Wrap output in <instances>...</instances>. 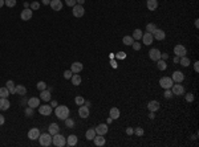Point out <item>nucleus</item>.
<instances>
[{
  "mask_svg": "<svg viewBox=\"0 0 199 147\" xmlns=\"http://www.w3.org/2000/svg\"><path fill=\"white\" fill-rule=\"evenodd\" d=\"M4 5V0H0V8Z\"/></svg>",
  "mask_w": 199,
  "mask_h": 147,
  "instance_id": "obj_62",
  "label": "nucleus"
},
{
  "mask_svg": "<svg viewBox=\"0 0 199 147\" xmlns=\"http://www.w3.org/2000/svg\"><path fill=\"white\" fill-rule=\"evenodd\" d=\"M83 64L80 61H76V62H73L72 65H70V70H72V73L74 74V73H80L81 70H83Z\"/></svg>",
  "mask_w": 199,
  "mask_h": 147,
  "instance_id": "obj_21",
  "label": "nucleus"
},
{
  "mask_svg": "<svg viewBox=\"0 0 199 147\" xmlns=\"http://www.w3.org/2000/svg\"><path fill=\"white\" fill-rule=\"evenodd\" d=\"M151 34H153V37H154L155 40H158V41H162V40H165L166 38V33H165L163 29H158L157 28Z\"/></svg>",
  "mask_w": 199,
  "mask_h": 147,
  "instance_id": "obj_12",
  "label": "nucleus"
},
{
  "mask_svg": "<svg viewBox=\"0 0 199 147\" xmlns=\"http://www.w3.org/2000/svg\"><path fill=\"white\" fill-rule=\"evenodd\" d=\"M72 13H73V16H74V17H83L84 15H85V9H84L83 5L77 4V5H74V7H73Z\"/></svg>",
  "mask_w": 199,
  "mask_h": 147,
  "instance_id": "obj_9",
  "label": "nucleus"
},
{
  "mask_svg": "<svg viewBox=\"0 0 199 147\" xmlns=\"http://www.w3.org/2000/svg\"><path fill=\"white\" fill-rule=\"evenodd\" d=\"M76 3H77L76 0H65V4L68 5V7H74Z\"/></svg>",
  "mask_w": 199,
  "mask_h": 147,
  "instance_id": "obj_49",
  "label": "nucleus"
},
{
  "mask_svg": "<svg viewBox=\"0 0 199 147\" xmlns=\"http://www.w3.org/2000/svg\"><path fill=\"white\" fill-rule=\"evenodd\" d=\"M134 134L138 135V137H142V135L145 134V130L142 129V127H135V129H134Z\"/></svg>",
  "mask_w": 199,
  "mask_h": 147,
  "instance_id": "obj_40",
  "label": "nucleus"
},
{
  "mask_svg": "<svg viewBox=\"0 0 199 147\" xmlns=\"http://www.w3.org/2000/svg\"><path fill=\"white\" fill-rule=\"evenodd\" d=\"M36 86H37V89L40 90V92H41V90H45V89H47V84H45L44 81H39Z\"/></svg>",
  "mask_w": 199,
  "mask_h": 147,
  "instance_id": "obj_42",
  "label": "nucleus"
},
{
  "mask_svg": "<svg viewBox=\"0 0 199 147\" xmlns=\"http://www.w3.org/2000/svg\"><path fill=\"white\" fill-rule=\"evenodd\" d=\"M84 105H85L86 107H89L90 106V102H89V101H85V102H84Z\"/></svg>",
  "mask_w": 199,
  "mask_h": 147,
  "instance_id": "obj_59",
  "label": "nucleus"
},
{
  "mask_svg": "<svg viewBox=\"0 0 199 147\" xmlns=\"http://www.w3.org/2000/svg\"><path fill=\"white\" fill-rule=\"evenodd\" d=\"M93 140H94V144L98 146V147L105 146V143H106V140H105L104 135H98V134H96V137L93 138Z\"/></svg>",
  "mask_w": 199,
  "mask_h": 147,
  "instance_id": "obj_20",
  "label": "nucleus"
},
{
  "mask_svg": "<svg viewBox=\"0 0 199 147\" xmlns=\"http://www.w3.org/2000/svg\"><path fill=\"white\" fill-rule=\"evenodd\" d=\"M109 115H110V118H112V119H118V118H120V115H121L120 109H118V107H112V109H110V111H109Z\"/></svg>",
  "mask_w": 199,
  "mask_h": 147,
  "instance_id": "obj_23",
  "label": "nucleus"
},
{
  "mask_svg": "<svg viewBox=\"0 0 199 147\" xmlns=\"http://www.w3.org/2000/svg\"><path fill=\"white\" fill-rule=\"evenodd\" d=\"M57 105H58V103H57V101H55V99H53V101H52V102H51V106H53V107H56V106H57Z\"/></svg>",
  "mask_w": 199,
  "mask_h": 147,
  "instance_id": "obj_55",
  "label": "nucleus"
},
{
  "mask_svg": "<svg viewBox=\"0 0 199 147\" xmlns=\"http://www.w3.org/2000/svg\"><path fill=\"white\" fill-rule=\"evenodd\" d=\"M171 80L174 82L182 84L183 80H185V74H183V72H181V70H175V72L173 73V76H171Z\"/></svg>",
  "mask_w": 199,
  "mask_h": 147,
  "instance_id": "obj_10",
  "label": "nucleus"
},
{
  "mask_svg": "<svg viewBox=\"0 0 199 147\" xmlns=\"http://www.w3.org/2000/svg\"><path fill=\"white\" fill-rule=\"evenodd\" d=\"M159 107H161V105H159V102H158V101H149V103H148L149 111H153V113H155V111H158V110H159Z\"/></svg>",
  "mask_w": 199,
  "mask_h": 147,
  "instance_id": "obj_19",
  "label": "nucleus"
},
{
  "mask_svg": "<svg viewBox=\"0 0 199 147\" xmlns=\"http://www.w3.org/2000/svg\"><path fill=\"white\" fill-rule=\"evenodd\" d=\"M163 96H165V98H171V97H173V92L170 89H165Z\"/></svg>",
  "mask_w": 199,
  "mask_h": 147,
  "instance_id": "obj_47",
  "label": "nucleus"
},
{
  "mask_svg": "<svg viewBox=\"0 0 199 147\" xmlns=\"http://www.w3.org/2000/svg\"><path fill=\"white\" fill-rule=\"evenodd\" d=\"M122 42H124L125 45H131L134 42V38L131 37V36H125V37L122 38Z\"/></svg>",
  "mask_w": 199,
  "mask_h": 147,
  "instance_id": "obj_36",
  "label": "nucleus"
},
{
  "mask_svg": "<svg viewBox=\"0 0 199 147\" xmlns=\"http://www.w3.org/2000/svg\"><path fill=\"white\" fill-rule=\"evenodd\" d=\"M16 94L17 96L24 97L27 94V88L24 85H16Z\"/></svg>",
  "mask_w": 199,
  "mask_h": 147,
  "instance_id": "obj_28",
  "label": "nucleus"
},
{
  "mask_svg": "<svg viewBox=\"0 0 199 147\" xmlns=\"http://www.w3.org/2000/svg\"><path fill=\"white\" fill-rule=\"evenodd\" d=\"M29 7H31L32 11H37L39 8H40V3H39V1H32V3L29 4Z\"/></svg>",
  "mask_w": 199,
  "mask_h": 147,
  "instance_id": "obj_43",
  "label": "nucleus"
},
{
  "mask_svg": "<svg viewBox=\"0 0 199 147\" xmlns=\"http://www.w3.org/2000/svg\"><path fill=\"white\" fill-rule=\"evenodd\" d=\"M11 106L9 101H8V98H1L0 97V110H3V111H5V110H8Z\"/></svg>",
  "mask_w": 199,
  "mask_h": 147,
  "instance_id": "obj_24",
  "label": "nucleus"
},
{
  "mask_svg": "<svg viewBox=\"0 0 199 147\" xmlns=\"http://www.w3.org/2000/svg\"><path fill=\"white\" fill-rule=\"evenodd\" d=\"M142 34H143V33H142V31L137 28V29H134V31H133V36H131V37H133L135 41H139L142 38Z\"/></svg>",
  "mask_w": 199,
  "mask_h": 147,
  "instance_id": "obj_31",
  "label": "nucleus"
},
{
  "mask_svg": "<svg viewBox=\"0 0 199 147\" xmlns=\"http://www.w3.org/2000/svg\"><path fill=\"white\" fill-rule=\"evenodd\" d=\"M126 134H127V135H133V134H134V129H133V127H127V129H126Z\"/></svg>",
  "mask_w": 199,
  "mask_h": 147,
  "instance_id": "obj_50",
  "label": "nucleus"
},
{
  "mask_svg": "<svg viewBox=\"0 0 199 147\" xmlns=\"http://www.w3.org/2000/svg\"><path fill=\"white\" fill-rule=\"evenodd\" d=\"M39 137H40V130L36 129V127H33V129H31V130L28 131V138H29L31 140L39 139Z\"/></svg>",
  "mask_w": 199,
  "mask_h": 147,
  "instance_id": "obj_16",
  "label": "nucleus"
},
{
  "mask_svg": "<svg viewBox=\"0 0 199 147\" xmlns=\"http://www.w3.org/2000/svg\"><path fill=\"white\" fill-rule=\"evenodd\" d=\"M77 3L80 4V5H83V4H85V0H76Z\"/></svg>",
  "mask_w": 199,
  "mask_h": 147,
  "instance_id": "obj_58",
  "label": "nucleus"
},
{
  "mask_svg": "<svg viewBox=\"0 0 199 147\" xmlns=\"http://www.w3.org/2000/svg\"><path fill=\"white\" fill-rule=\"evenodd\" d=\"M5 88L9 90L11 94H16V85H15V82L12 81V80H9V81L5 82Z\"/></svg>",
  "mask_w": 199,
  "mask_h": 147,
  "instance_id": "obj_25",
  "label": "nucleus"
},
{
  "mask_svg": "<svg viewBox=\"0 0 199 147\" xmlns=\"http://www.w3.org/2000/svg\"><path fill=\"white\" fill-rule=\"evenodd\" d=\"M173 85H174V81L171 80V77H162L159 80V86L163 89H171Z\"/></svg>",
  "mask_w": 199,
  "mask_h": 147,
  "instance_id": "obj_4",
  "label": "nucleus"
},
{
  "mask_svg": "<svg viewBox=\"0 0 199 147\" xmlns=\"http://www.w3.org/2000/svg\"><path fill=\"white\" fill-rule=\"evenodd\" d=\"M74 102H76V105L81 106V105H84V102H85V98H84V97H81V96H77L74 98Z\"/></svg>",
  "mask_w": 199,
  "mask_h": 147,
  "instance_id": "obj_39",
  "label": "nucleus"
},
{
  "mask_svg": "<svg viewBox=\"0 0 199 147\" xmlns=\"http://www.w3.org/2000/svg\"><path fill=\"white\" fill-rule=\"evenodd\" d=\"M8 96H9V90L4 86V88H0V97L1 98H8Z\"/></svg>",
  "mask_w": 199,
  "mask_h": 147,
  "instance_id": "obj_35",
  "label": "nucleus"
},
{
  "mask_svg": "<svg viewBox=\"0 0 199 147\" xmlns=\"http://www.w3.org/2000/svg\"><path fill=\"white\" fill-rule=\"evenodd\" d=\"M48 133L51 135H55V134H58L60 133V126H58L57 123H51L48 127Z\"/></svg>",
  "mask_w": 199,
  "mask_h": 147,
  "instance_id": "obj_22",
  "label": "nucleus"
},
{
  "mask_svg": "<svg viewBox=\"0 0 199 147\" xmlns=\"http://www.w3.org/2000/svg\"><path fill=\"white\" fill-rule=\"evenodd\" d=\"M161 58H162V60H167V58H169V55H167V53H162V55H161Z\"/></svg>",
  "mask_w": 199,
  "mask_h": 147,
  "instance_id": "obj_53",
  "label": "nucleus"
},
{
  "mask_svg": "<svg viewBox=\"0 0 199 147\" xmlns=\"http://www.w3.org/2000/svg\"><path fill=\"white\" fill-rule=\"evenodd\" d=\"M77 137H76V135H69L68 138H66V144H68V146H76V144H77Z\"/></svg>",
  "mask_w": 199,
  "mask_h": 147,
  "instance_id": "obj_30",
  "label": "nucleus"
},
{
  "mask_svg": "<svg viewBox=\"0 0 199 147\" xmlns=\"http://www.w3.org/2000/svg\"><path fill=\"white\" fill-rule=\"evenodd\" d=\"M146 7H148L149 11H155L158 8V0H148Z\"/></svg>",
  "mask_w": 199,
  "mask_h": 147,
  "instance_id": "obj_26",
  "label": "nucleus"
},
{
  "mask_svg": "<svg viewBox=\"0 0 199 147\" xmlns=\"http://www.w3.org/2000/svg\"><path fill=\"white\" fill-rule=\"evenodd\" d=\"M186 101H187V102H192V101H194V94H192V93H187V94H186Z\"/></svg>",
  "mask_w": 199,
  "mask_h": 147,
  "instance_id": "obj_48",
  "label": "nucleus"
},
{
  "mask_svg": "<svg viewBox=\"0 0 199 147\" xmlns=\"http://www.w3.org/2000/svg\"><path fill=\"white\" fill-rule=\"evenodd\" d=\"M171 92H173V96H183L185 94V88H183V85L178 84V82H174V85L171 86Z\"/></svg>",
  "mask_w": 199,
  "mask_h": 147,
  "instance_id": "obj_5",
  "label": "nucleus"
},
{
  "mask_svg": "<svg viewBox=\"0 0 199 147\" xmlns=\"http://www.w3.org/2000/svg\"><path fill=\"white\" fill-rule=\"evenodd\" d=\"M52 137L53 135H51L49 133H44V134H40V137H39V142H40V144L44 147H48L52 144Z\"/></svg>",
  "mask_w": 199,
  "mask_h": 147,
  "instance_id": "obj_3",
  "label": "nucleus"
},
{
  "mask_svg": "<svg viewBox=\"0 0 199 147\" xmlns=\"http://www.w3.org/2000/svg\"><path fill=\"white\" fill-rule=\"evenodd\" d=\"M55 115L57 117L58 119H61V121H64V119H66L69 117V107L68 106H64V105H61V106H56V109H55Z\"/></svg>",
  "mask_w": 199,
  "mask_h": 147,
  "instance_id": "obj_1",
  "label": "nucleus"
},
{
  "mask_svg": "<svg viewBox=\"0 0 199 147\" xmlns=\"http://www.w3.org/2000/svg\"><path fill=\"white\" fill-rule=\"evenodd\" d=\"M90 111H89V107H86L85 105H81L79 109V115L81 117V118H84V119H86L88 117H89Z\"/></svg>",
  "mask_w": 199,
  "mask_h": 147,
  "instance_id": "obj_15",
  "label": "nucleus"
},
{
  "mask_svg": "<svg viewBox=\"0 0 199 147\" xmlns=\"http://www.w3.org/2000/svg\"><path fill=\"white\" fill-rule=\"evenodd\" d=\"M131 47H133L134 51H139L142 45H141V42H139V41H135V40H134V42L131 44Z\"/></svg>",
  "mask_w": 199,
  "mask_h": 147,
  "instance_id": "obj_45",
  "label": "nucleus"
},
{
  "mask_svg": "<svg viewBox=\"0 0 199 147\" xmlns=\"http://www.w3.org/2000/svg\"><path fill=\"white\" fill-rule=\"evenodd\" d=\"M142 42H143L145 45H151L153 44V40H154V37H153V34L149 33V32H146V33L142 34Z\"/></svg>",
  "mask_w": 199,
  "mask_h": 147,
  "instance_id": "obj_14",
  "label": "nucleus"
},
{
  "mask_svg": "<svg viewBox=\"0 0 199 147\" xmlns=\"http://www.w3.org/2000/svg\"><path fill=\"white\" fill-rule=\"evenodd\" d=\"M179 64L182 66H185V68H187V66L190 65V60L186 56H183V57H179Z\"/></svg>",
  "mask_w": 199,
  "mask_h": 147,
  "instance_id": "obj_34",
  "label": "nucleus"
},
{
  "mask_svg": "<svg viewBox=\"0 0 199 147\" xmlns=\"http://www.w3.org/2000/svg\"><path fill=\"white\" fill-rule=\"evenodd\" d=\"M158 64H157V68L159 69V70H166V69H167V64H166V61L165 60H158Z\"/></svg>",
  "mask_w": 199,
  "mask_h": 147,
  "instance_id": "obj_32",
  "label": "nucleus"
},
{
  "mask_svg": "<svg viewBox=\"0 0 199 147\" xmlns=\"http://www.w3.org/2000/svg\"><path fill=\"white\" fill-rule=\"evenodd\" d=\"M70 81H72V84H73L74 86H79L80 84H81V81H83V80H81V76L77 74V73H74V74L72 76V78H70Z\"/></svg>",
  "mask_w": 199,
  "mask_h": 147,
  "instance_id": "obj_29",
  "label": "nucleus"
},
{
  "mask_svg": "<svg viewBox=\"0 0 199 147\" xmlns=\"http://www.w3.org/2000/svg\"><path fill=\"white\" fill-rule=\"evenodd\" d=\"M24 114H25V117H32V115H33V109L29 107V106H27V107H25Z\"/></svg>",
  "mask_w": 199,
  "mask_h": 147,
  "instance_id": "obj_44",
  "label": "nucleus"
},
{
  "mask_svg": "<svg viewBox=\"0 0 199 147\" xmlns=\"http://www.w3.org/2000/svg\"><path fill=\"white\" fill-rule=\"evenodd\" d=\"M161 52H159V49L157 48H153L149 51V57H150L151 61H158V60H161Z\"/></svg>",
  "mask_w": 199,
  "mask_h": 147,
  "instance_id": "obj_7",
  "label": "nucleus"
},
{
  "mask_svg": "<svg viewBox=\"0 0 199 147\" xmlns=\"http://www.w3.org/2000/svg\"><path fill=\"white\" fill-rule=\"evenodd\" d=\"M40 99H43L44 102L51 101V92L49 90H41L40 92Z\"/></svg>",
  "mask_w": 199,
  "mask_h": 147,
  "instance_id": "obj_27",
  "label": "nucleus"
},
{
  "mask_svg": "<svg viewBox=\"0 0 199 147\" xmlns=\"http://www.w3.org/2000/svg\"><path fill=\"white\" fill-rule=\"evenodd\" d=\"M85 137L88 140H93V138L96 137V130H94V129H89V130L86 131Z\"/></svg>",
  "mask_w": 199,
  "mask_h": 147,
  "instance_id": "obj_33",
  "label": "nucleus"
},
{
  "mask_svg": "<svg viewBox=\"0 0 199 147\" xmlns=\"http://www.w3.org/2000/svg\"><path fill=\"white\" fill-rule=\"evenodd\" d=\"M149 117H150V119H154V118H155V114L153 113V111H150V114H149Z\"/></svg>",
  "mask_w": 199,
  "mask_h": 147,
  "instance_id": "obj_56",
  "label": "nucleus"
},
{
  "mask_svg": "<svg viewBox=\"0 0 199 147\" xmlns=\"http://www.w3.org/2000/svg\"><path fill=\"white\" fill-rule=\"evenodd\" d=\"M27 106L32 107V109L39 107V106H40V98H37V97H32V98H29V99H28Z\"/></svg>",
  "mask_w": 199,
  "mask_h": 147,
  "instance_id": "obj_18",
  "label": "nucleus"
},
{
  "mask_svg": "<svg viewBox=\"0 0 199 147\" xmlns=\"http://www.w3.org/2000/svg\"><path fill=\"white\" fill-rule=\"evenodd\" d=\"M27 103H28V99L27 98H23V99H21L20 105H27Z\"/></svg>",
  "mask_w": 199,
  "mask_h": 147,
  "instance_id": "obj_54",
  "label": "nucleus"
},
{
  "mask_svg": "<svg viewBox=\"0 0 199 147\" xmlns=\"http://www.w3.org/2000/svg\"><path fill=\"white\" fill-rule=\"evenodd\" d=\"M155 29H157V25L153 24V23H150V24L146 25V32H149V33H153Z\"/></svg>",
  "mask_w": 199,
  "mask_h": 147,
  "instance_id": "obj_38",
  "label": "nucleus"
},
{
  "mask_svg": "<svg viewBox=\"0 0 199 147\" xmlns=\"http://www.w3.org/2000/svg\"><path fill=\"white\" fill-rule=\"evenodd\" d=\"M64 121H65V126L68 127V129H73V127H74V125H76V123H74V121H73V119H70L69 117H68V118H66V119H64Z\"/></svg>",
  "mask_w": 199,
  "mask_h": 147,
  "instance_id": "obj_37",
  "label": "nucleus"
},
{
  "mask_svg": "<svg viewBox=\"0 0 199 147\" xmlns=\"http://www.w3.org/2000/svg\"><path fill=\"white\" fill-rule=\"evenodd\" d=\"M49 5H51V8L53 11H56V12L62 9V1H61V0H51Z\"/></svg>",
  "mask_w": 199,
  "mask_h": 147,
  "instance_id": "obj_17",
  "label": "nucleus"
},
{
  "mask_svg": "<svg viewBox=\"0 0 199 147\" xmlns=\"http://www.w3.org/2000/svg\"><path fill=\"white\" fill-rule=\"evenodd\" d=\"M49 3H51V0H43V4L44 5H49Z\"/></svg>",
  "mask_w": 199,
  "mask_h": 147,
  "instance_id": "obj_57",
  "label": "nucleus"
},
{
  "mask_svg": "<svg viewBox=\"0 0 199 147\" xmlns=\"http://www.w3.org/2000/svg\"><path fill=\"white\" fill-rule=\"evenodd\" d=\"M96 134H98V135H105V134L108 133V130H109V127H108L106 123H100L98 126H96Z\"/></svg>",
  "mask_w": 199,
  "mask_h": 147,
  "instance_id": "obj_13",
  "label": "nucleus"
},
{
  "mask_svg": "<svg viewBox=\"0 0 199 147\" xmlns=\"http://www.w3.org/2000/svg\"><path fill=\"white\" fill-rule=\"evenodd\" d=\"M32 16H33V11H32L31 8H25V9L21 11V13H20L21 20H24V21L31 20Z\"/></svg>",
  "mask_w": 199,
  "mask_h": 147,
  "instance_id": "obj_8",
  "label": "nucleus"
},
{
  "mask_svg": "<svg viewBox=\"0 0 199 147\" xmlns=\"http://www.w3.org/2000/svg\"><path fill=\"white\" fill-rule=\"evenodd\" d=\"M174 53L175 56H178V57H183V56H186V53H187V49H186L185 45H175L174 47Z\"/></svg>",
  "mask_w": 199,
  "mask_h": 147,
  "instance_id": "obj_6",
  "label": "nucleus"
},
{
  "mask_svg": "<svg viewBox=\"0 0 199 147\" xmlns=\"http://www.w3.org/2000/svg\"><path fill=\"white\" fill-rule=\"evenodd\" d=\"M195 28H199V20H198V19L195 20Z\"/></svg>",
  "mask_w": 199,
  "mask_h": 147,
  "instance_id": "obj_61",
  "label": "nucleus"
},
{
  "mask_svg": "<svg viewBox=\"0 0 199 147\" xmlns=\"http://www.w3.org/2000/svg\"><path fill=\"white\" fill-rule=\"evenodd\" d=\"M194 70H195L196 73L199 72V62H198V61H195V62H194Z\"/></svg>",
  "mask_w": 199,
  "mask_h": 147,
  "instance_id": "obj_51",
  "label": "nucleus"
},
{
  "mask_svg": "<svg viewBox=\"0 0 199 147\" xmlns=\"http://www.w3.org/2000/svg\"><path fill=\"white\" fill-rule=\"evenodd\" d=\"M72 76H73V73H72V70H70V69H69V70H65V72H64V78L70 80V78H72Z\"/></svg>",
  "mask_w": 199,
  "mask_h": 147,
  "instance_id": "obj_46",
  "label": "nucleus"
},
{
  "mask_svg": "<svg viewBox=\"0 0 199 147\" xmlns=\"http://www.w3.org/2000/svg\"><path fill=\"white\" fill-rule=\"evenodd\" d=\"M4 122H5V118H4V115H1V114H0V126H1V125H4Z\"/></svg>",
  "mask_w": 199,
  "mask_h": 147,
  "instance_id": "obj_52",
  "label": "nucleus"
},
{
  "mask_svg": "<svg viewBox=\"0 0 199 147\" xmlns=\"http://www.w3.org/2000/svg\"><path fill=\"white\" fill-rule=\"evenodd\" d=\"M37 109H39V113L41 114V115H51L52 114V106L51 105H40Z\"/></svg>",
  "mask_w": 199,
  "mask_h": 147,
  "instance_id": "obj_11",
  "label": "nucleus"
},
{
  "mask_svg": "<svg viewBox=\"0 0 199 147\" xmlns=\"http://www.w3.org/2000/svg\"><path fill=\"white\" fill-rule=\"evenodd\" d=\"M174 62H177V64L179 62V57H178V56H175V57H174Z\"/></svg>",
  "mask_w": 199,
  "mask_h": 147,
  "instance_id": "obj_60",
  "label": "nucleus"
},
{
  "mask_svg": "<svg viewBox=\"0 0 199 147\" xmlns=\"http://www.w3.org/2000/svg\"><path fill=\"white\" fill-rule=\"evenodd\" d=\"M4 5H7V7L12 8L16 5V0H4Z\"/></svg>",
  "mask_w": 199,
  "mask_h": 147,
  "instance_id": "obj_41",
  "label": "nucleus"
},
{
  "mask_svg": "<svg viewBox=\"0 0 199 147\" xmlns=\"http://www.w3.org/2000/svg\"><path fill=\"white\" fill-rule=\"evenodd\" d=\"M52 143H53V146L56 147H64L66 144V138H64V135H61V134H55L53 137H52Z\"/></svg>",
  "mask_w": 199,
  "mask_h": 147,
  "instance_id": "obj_2",
  "label": "nucleus"
}]
</instances>
